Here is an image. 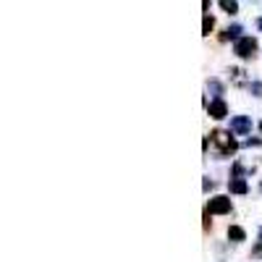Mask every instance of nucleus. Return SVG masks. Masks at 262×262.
<instances>
[{
	"label": "nucleus",
	"mask_w": 262,
	"mask_h": 262,
	"mask_svg": "<svg viewBox=\"0 0 262 262\" xmlns=\"http://www.w3.org/2000/svg\"><path fill=\"white\" fill-rule=\"evenodd\" d=\"M210 139H212L217 147H221V155H223V158H228V155H233V152H236V142L231 139L228 131H221V128H217V131H212V134H210Z\"/></svg>",
	"instance_id": "f257e3e1"
},
{
	"label": "nucleus",
	"mask_w": 262,
	"mask_h": 262,
	"mask_svg": "<svg viewBox=\"0 0 262 262\" xmlns=\"http://www.w3.org/2000/svg\"><path fill=\"white\" fill-rule=\"evenodd\" d=\"M233 53L238 58H252L257 53V39L254 37H242L238 42H233Z\"/></svg>",
	"instance_id": "f03ea898"
},
{
	"label": "nucleus",
	"mask_w": 262,
	"mask_h": 262,
	"mask_svg": "<svg viewBox=\"0 0 262 262\" xmlns=\"http://www.w3.org/2000/svg\"><path fill=\"white\" fill-rule=\"evenodd\" d=\"M205 210H210V215H226L231 212V200L228 196H212Z\"/></svg>",
	"instance_id": "7ed1b4c3"
},
{
	"label": "nucleus",
	"mask_w": 262,
	"mask_h": 262,
	"mask_svg": "<svg viewBox=\"0 0 262 262\" xmlns=\"http://www.w3.org/2000/svg\"><path fill=\"white\" fill-rule=\"evenodd\" d=\"M207 113H210V118H215V121H221V118H226L228 116V105L217 97V100H212L210 105H207Z\"/></svg>",
	"instance_id": "20e7f679"
},
{
	"label": "nucleus",
	"mask_w": 262,
	"mask_h": 262,
	"mask_svg": "<svg viewBox=\"0 0 262 262\" xmlns=\"http://www.w3.org/2000/svg\"><path fill=\"white\" fill-rule=\"evenodd\" d=\"M231 131H233V134H249V131H252V118H247V116L231 118Z\"/></svg>",
	"instance_id": "39448f33"
},
{
	"label": "nucleus",
	"mask_w": 262,
	"mask_h": 262,
	"mask_svg": "<svg viewBox=\"0 0 262 262\" xmlns=\"http://www.w3.org/2000/svg\"><path fill=\"white\" fill-rule=\"evenodd\" d=\"M221 39H223V42H228V39H236V42H238V39H242V27H238V24L228 27V29L221 34Z\"/></svg>",
	"instance_id": "423d86ee"
},
{
	"label": "nucleus",
	"mask_w": 262,
	"mask_h": 262,
	"mask_svg": "<svg viewBox=\"0 0 262 262\" xmlns=\"http://www.w3.org/2000/svg\"><path fill=\"white\" fill-rule=\"evenodd\" d=\"M228 189H231L233 194H247V189H249V186H247V181H244V179H231V181H228Z\"/></svg>",
	"instance_id": "0eeeda50"
},
{
	"label": "nucleus",
	"mask_w": 262,
	"mask_h": 262,
	"mask_svg": "<svg viewBox=\"0 0 262 262\" xmlns=\"http://www.w3.org/2000/svg\"><path fill=\"white\" fill-rule=\"evenodd\" d=\"M244 236H247V233H244L242 226H231V228H228V238H231V242H244Z\"/></svg>",
	"instance_id": "6e6552de"
},
{
	"label": "nucleus",
	"mask_w": 262,
	"mask_h": 262,
	"mask_svg": "<svg viewBox=\"0 0 262 262\" xmlns=\"http://www.w3.org/2000/svg\"><path fill=\"white\" fill-rule=\"evenodd\" d=\"M212 29H215V18H212V16H205V21H202V34L210 37Z\"/></svg>",
	"instance_id": "1a4fd4ad"
},
{
	"label": "nucleus",
	"mask_w": 262,
	"mask_h": 262,
	"mask_svg": "<svg viewBox=\"0 0 262 262\" xmlns=\"http://www.w3.org/2000/svg\"><path fill=\"white\" fill-rule=\"evenodd\" d=\"M221 8L226 13H238V3H233V0H221Z\"/></svg>",
	"instance_id": "9d476101"
},
{
	"label": "nucleus",
	"mask_w": 262,
	"mask_h": 262,
	"mask_svg": "<svg viewBox=\"0 0 262 262\" xmlns=\"http://www.w3.org/2000/svg\"><path fill=\"white\" fill-rule=\"evenodd\" d=\"M249 92H252L254 97H262V81H252V84H249Z\"/></svg>",
	"instance_id": "9b49d317"
},
{
	"label": "nucleus",
	"mask_w": 262,
	"mask_h": 262,
	"mask_svg": "<svg viewBox=\"0 0 262 262\" xmlns=\"http://www.w3.org/2000/svg\"><path fill=\"white\" fill-rule=\"evenodd\" d=\"M257 27H259V29H262V18H257Z\"/></svg>",
	"instance_id": "f8f14e48"
},
{
	"label": "nucleus",
	"mask_w": 262,
	"mask_h": 262,
	"mask_svg": "<svg viewBox=\"0 0 262 262\" xmlns=\"http://www.w3.org/2000/svg\"><path fill=\"white\" fill-rule=\"evenodd\" d=\"M259 131H262V123H259Z\"/></svg>",
	"instance_id": "ddd939ff"
},
{
	"label": "nucleus",
	"mask_w": 262,
	"mask_h": 262,
	"mask_svg": "<svg viewBox=\"0 0 262 262\" xmlns=\"http://www.w3.org/2000/svg\"><path fill=\"white\" fill-rule=\"evenodd\" d=\"M259 189H262V184H259Z\"/></svg>",
	"instance_id": "4468645a"
}]
</instances>
